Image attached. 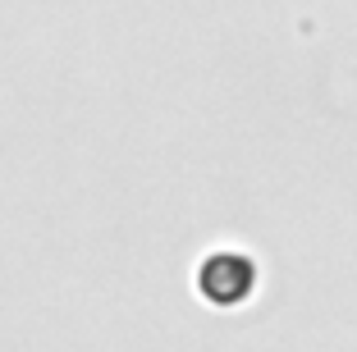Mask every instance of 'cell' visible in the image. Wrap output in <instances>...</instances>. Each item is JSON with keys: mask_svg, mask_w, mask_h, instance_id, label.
<instances>
[{"mask_svg": "<svg viewBox=\"0 0 357 352\" xmlns=\"http://www.w3.org/2000/svg\"><path fill=\"white\" fill-rule=\"evenodd\" d=\"M197 293L211 302V307H243V302L252 298L257 289V266L252 257H243V252H211V257L197 261Z\"/></svg>", "mask_w": 357, "mask_h": 352, "instance_id": "obj_1", "label": "cell"}]
</instances>
